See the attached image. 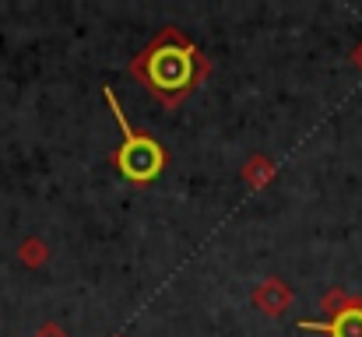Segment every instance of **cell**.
<instances>
[{"mask_svg":"<svg viewBox=\"0 0 362 337\" xmlns=\"http://www.w3.org/2000/svg\"><path fill=\"white\" fill-rule=\"evenodd\" d=\"M141 71H144L148 85H151L158 95L176 99V95H183V92L190 88V81H194V74H197V60H194V49H190L183 39L169 35V39H162V42L148 53V60H144Z\"/></svg>","mask_w":362,"mask_h":337,"instance_id":"6da1fadb","label":"cell"},{"mask_svg":"<svg viewBox=\"0 0 362 337\" xmlns=\"http://www.w3.org/2000/svg\"><path fill=\"white\" fill-rule=\"evenodd\" d=\"M106 102H110V110H113V116H117V123H120V130H123V144L117 148V155H113L117 169H120L130 183H151V179L162 172V165H165L162 148H158L148 134H134V126L127 123V116H123L113 88H106Z\"/></svg>","mask_w":362,"mask_h":337,"instance_id":"7a4b0ae2","label":"cell"},{"mask_svg":"<svg viewBox=\"0 0 362 337\" xmlns=\"http://www.w3.org/2000/svg\"><path fill=\"white\" fill-rule=\"evenodd\" d=\"M299 331H317V334H331V337H362V309L349 306L334 320H327V324H299Z\"/></svg>","mask_w":362,"mask_h":337,"instance_id":"3957f363","label":"cell"}]
</instances>
